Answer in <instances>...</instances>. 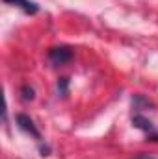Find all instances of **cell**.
<instances>
[{"label": "cell", "mask_w": 158, "mask_h": 159, "mask_svg": "<svg viewBox=\"0 0 158 159\" xmlns=\"http://www.w3.org/2000/svg\"><path fill=\"white\" fill-rule=\"evenodd\" d=\"M75 52L71 46H52L48 50V59L54 67H63L73 59Z\"/></svg>", "instance_id": "obj_1"}, {"label": "cell", "mask_w": 158, "mask_h": 159, "mask_svg": "<svg viewBox=\"0 0 158 159\" xmlns=\"http://www.w3.org/2000/svg\"><path fill=\"white\" fill-rule=\"evenodd\" d=\"M132 126L141 129L147 137V141H158V129L155 128V124L147 117H143L141 113H134L132 115Z\"/></svg>", "instance_id": "obj_2"}, {"label": "cell", "mask_w": 158, "mask_h": 159, "mask_svg": "<svg viewBox=\"0 0 158 159\" xmlns=\"http://www.w3.org/2000/svg\"><path fill=\"white\" fill-rule=\"evenodd\" d=\"M15 122H17V126H19L21 131H24L26 135H30V137H34V139L41 141V131L37 129L36 122L30 119L26 113H19V115L15 117Z\"/></svg>", "instance_id": "obj_3"}, {"label": "cell", "mask_w": 158, "mask_h": 159, "mask_svg": "<svg viewBox=\"0 0 158 159\" xmlns=\"http://www.w3.org/2000/svg\"><path fill=\"white\" fill-rule=\"evenodd\" d=\"M2 2H6V4H9V6H17V7L22 9L26 15H36V13H39V6H37L36 2H32V0H2Z\"/></svg>", "instance_id": "obj_4"}, {"label": "cell", "mask_w": 158, "mask_h": 159, "mask_svg": "<svg viewBox=\"0 0 158 159\" xmlns=\"http://www.w3.org/2000/svg\"><path fill=\"white\" fill-rule=\"evenodd\" d=\"M132 107L136 109V113H140L143 107H153V102L149 98H145L143 94H134L132 96Z\"/></svg>", "instance_id": "obj_5"}, {"label": "cell", "mask_w": 158, "mask_h": 159, "mask_svg": "<svg viewBox=\"0 0 158 159\" xmlns=\"http://www.w3.org/2000/svg\"><path fill=\"white\" fill-rule=\"evenodd\" d=\"M21 94H22V100H24V102H32V100L36 98V91H34V87H30L28 83H24V85L21 87Z\"/></svg>", "instance_id": "obj_6"}, {"label": "cell", "mask_w": 158, "mask_h": 159, "mask_svg": "<svg viewBox=\"0 0 158 159\" xmlns=\"http://www.w3.org/2000/svg\"><path fill=\"white\" fill-rule=\"evenodd\" d=\"M67 93H69V78L62 76V78L58 80V94L67 96Z\"/></svg>", "instance_id": "obj_7"}, {"label": "cell", "mask_w": 158, "mask_h": 159, "mask_svg": "<svg viewBox=\"0 0 158 159\" xmlns=\"http://www.w3.org/2000/svg\"><path fill=\"white\" fill-rule=\"evenodd\" d=\"M39 152L41 156H50V148L48 146H39Z\"/></svg>", "instance_id": "obj_8"}, {"label": "cell", "mask_w": 158, "mask_h": 159, "mask_svg": "<svg viewBox=\"0 0 158 159\" xmlns=\"http://www.w3.org/2000/svg\"><path fill=\"white\" fill-rule=\"evenodd\" d=\"M136 159H155V157H151V156H145V154H140Z\"/></svg>", "instance_id": "obj_9"}]
</instances>
